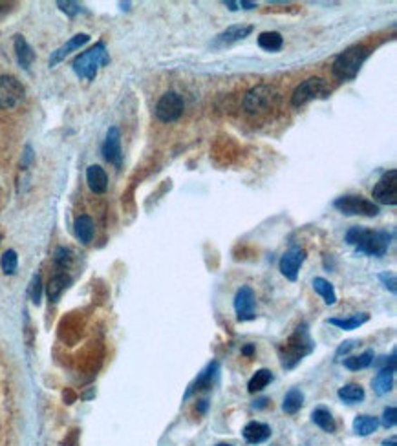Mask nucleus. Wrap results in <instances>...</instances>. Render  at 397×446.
Here are the masks:
<instances>
[{"label": "nucleus", "instance_id": "obj_14", "mask_svg": "<svg viewBox=\"0 0 397 446\" xmlns=\"http://www.w3.org/2000/svg\"><path fill=\"white\" fill-rule=\"evenodd\" d=\"M253 33V26H247V24H234V26H229L227 30L220 32L215 37V41L210 42V46L215 48H225V46H231L238 41H244L246 37H249Z\"/></svg>", "mask_w": 397, "mask_h": 446}, {"label": "nucleus", "instance_id": "obj_38", "mask_svg": "<svg viewBox=\"0 0 397 446\" xmlns=\"http://www.w3.org/2000/svg\"><path fill=\"white\" fill-rule=\"evenodd\" d=\"M355 346H357V342H355V340H346V342H343V344H341V346L337 348V353H335V355H337V357L346 355L348 351H352Z\"/></svg>", "mask_w": 397, "mask_h": 446}, {"label": "nucleus", "instance_id": "obj_37", "mask_svg": "<svg viewBox=\"0 0 397 446\" xmlns=\"http://www.w3.org/2000/svg\"><path fill=\"white\" fill-rule=\"evenodd\" d=\"M379 280L386 289H390V293H396L397 291V282H396V274L393 273H381L379 274Z\"/></svg>", "mask_w": 397, "mask_h": 446}, {"label": "nucleus", "instance_id": "obj_4", "mask_svg": "<svg viewBox=\"0 0 397 446\" xmlns=\"http://www.w3.org/2000/svg\"><path fill=\"white\" fill-rule=\"evenodd\" d=\"M108 63L110 57L108 51H106V46L103 42H97L96 46H92L90 50L75 57V60H73V72L77 73V77L94 81L97 75V70L101 66H106Z\"/></svg>", "mask_w": 397, "mask_h": 446}, {"label": "nucleus", "instance_id": "obj_35", "mask_svg": "<svg viewBox=\"0 0 397 446\" xmlns=\"http://www.w3.org/2000/svg\"><path fill=\"white\" fill-rule=\"evenodd\" d=\"M72 262V253L68 249H64V247H59V249L55 250V264L59 265L61 269H64L66 265H70Z\"/></svg>", "mask_w": 397, "mask_h": 446}, {"label": "nucleus", "instance_id": "obj_20", "mask_svg": "<svg viewBox=\"0 0 397 446\" xmlns=\"http://www.w3.org/2000/svg\"><path fill=\"white\" fill-rule=\"evenodd\" d=\"M73 231H75V236L81 243L88 246L92 240H94V222H92L90 216L82 215L75 219V225H73Z\"/></svg>", "mask_w": 397, "mask_h": 446}, {"label": "nucleus", "instance_id": "obj_29", "mask_svg": "<svg viewBox=\"0 0 397 446\" xmlns=\"http://www.w3.org/2000/svg\"><path fill=\"white\" fill-rule=\"evenodd\" d=\"M313 289H315L317 295L322 296V300L328 305H334L335 302H337V295H335L334 286H332L326 278H313Z\"/></svg>", "mask_w": 397, "mask_h": 446}, {"label": "nucleus", "instance_id": "obj_31", "mask_svg": "<svg viewBox=\"0 0 397 446\" xmlns=\"http://www.w3.org/2000/svg\"><path fill=\"white\" fill-rule=\"evenodd\" d=\"M372 386H374V392L377 395H386L393 386V374H390V371H379V374L375 375L374 381H372Z\"/></svg>", "mask_w": 397, "mask_h": 446}, {"label": "nucleus", "instance_id": "obj_24", "mask_svg": "<svg viewBox=\"0 0 397 446\" xmlns=\"http://www.w3.org/2000/svg\"><path fill=\"white\" fill-rule=\"evenodd\" d=\"M337 397L348 404H355V402L365 401V388L361 384H346V386L339 388Z\"/></svg>", "mask_w": 397, "mask_h": 446}, {"label": "nucleus", "instance_id": "obj_3", "mask_svg": "<svg viewBox=\"0 0 397 446\" xmlns=\"http://www.w3.org/2000/svg\"><path fill=\"white\" fill-rule=\"evenodd\" d=\"M368 57H370V50L366 46H350L335 57L334 64H332V73L339 81H352L357 77V73L363 68V64L366 63Z\"/></svg>", "mask_w": 397, "mask_h": 446}, {"label": "nucleus", "instance_id": "obj_33", "mask_svg": "<svg viewBox=\"0 0 397 446\" xmlns=\"http://www.w3.org/2000/svg\"><path fill=\"white\" fill-rule=\"evenodd\" d=\"M41 295H42V280H41V274L37 273L33 276L32 283H30V296H32L33 304H41Z\"/></svg>", "mask_w": 397, "mask_h": 446}, {"label": "nucleus", "instance_id": "obj_32", "mask_svg": "<svg viewBox=\"0 0 397 446\" xmlns=\"http://www.w3.org/2000/svg\"><path fill=\"white\" fill-rule=\"evenodd\" d=\"M0 267L4 274H15L18 267V256L13 249H8L0 258Z\"/></svg>", "mask_w": 397, "mask_h": 446}, {"label": "nucleus", "instance_id": "obj_12", "mask_svg": "<svg viewBox=\"0 0 397 446\" xmlns=\"http://www.w3.org/2000/svg\"><path fill=\"white\" fill-rule=\"evenodd\" d=\"M304 260H306V250L302 249V247H291V249L286 250L282 255V258H280V273L288 278V280L295 282L298 278V271H301Z\"/></svg>", "mask_w": 397, "mask_h": 446}, {"label": "nucleus", "instance_id": "obj_43", "mask_svg": "<svg viewBox=\"0 0 397 446\" xmlns=\"http://www.w3.org/2000/svg\"><path fill=\"white\" fill-rule=\"evenodd\" d=\"M383 446H396V438H392L389 441V439H386V441H383Z\"/></svg>", "mask_w": 397, "mask_h": 446}, {"label": "nucleus", "instance_id": "obj_44", "mask_svg": "<svg viewBox=\"0 0 397 446\" xmlns=\"http://www.w3.org/2000/svg\"><path fill=\"white\" fill-rule=\"evenodd\" d=\"M265 402H267V399H260V401H258V404H255V408L256 406H258V408H262V406H265Z\"/></svg>", "mask_w": 397, "mask_h": 446}, {"label": "nucleus", "instance_id": "obj_6", "mask_svg": "<svg viewBox=\"0 0 397 446\" xmlns=\"http://www.w3.org/2000/svg\"><path fill=\"white\" fill-rule=\"evenodd\" d=\"M334 207L343 212L344 216H366V218H374L381 212L379 205L374 201L366 200L357 194H348V196H341L334 201Z\"/></svg>", "mask_w": 397, "mask_h": 446}, {"label": "nucleus", "instance_id": "obj_8", "mask_svg": "<svg viewBox=\"0 0 397 446\" xmlns=\"http://www.w3.org/2000/svg\"><path fill=\"white\" fill-rule=\"evenodd\" d=\"M183 110H185V103L178 91H165L156 105L154 114L161 123H174L182 117Z\"/></svg>", "mask_w": 397, "mask_h": 446}, {"label": "nucleus", "instance_id": "obj_13", "mask_svg": "<svg viewBox=\"0 0 397 446\" xmlns=\"http://www.w3.org/2000/svg\"><path fill=\"white\" fill-rule=\"evenodd\" d=\"M103 155L110 165L114 167H121L123 163V151H121V134H119V128L110 127L108 132H106L105 143H103Z\"/></svg>", "mask_w": 397, "mask_h": 446}, {"label": "nucleus", "instance_id": "obj_16", "mask_svg": "<svg viewBox=\"0 0 397 446\" xmlns=\"http://www.w3.org/2000/svg\"><path fill=\"white\" fill-rule=\"evenodd\" d=\"M242 435L249 445H260L271 438V428L260 421H251L244 426Z\"/></svg>", "mask_w": 397, "mask_h": 446}, {"label": "nucleus", "instance_id": "obj_1", "mask_svg": "<svg viewBox=\"0 0 397 446\" xmlns=\"http://www.w3.org/2000/svg\"><path fill=\"white\" fill-rule=\"evenodd\" d=\"M392 234L386 231H370L365 227H352L346 232V243L355 247L357 253L368 256H384L390 247Z\"/></svg>", "mask_w": 397, "mask_h": 446}, {"label": "nucleus", "instance_id": "obj_21", "mask_svg": "<svg viewBox=\"0 0 397 446\" xmlns=\"http://www.w3.org/2000/svg\"><path fill=\"white\" fill-rule=\"evenodd\" d=\"M379 428V419L377 417H372V415H357L353 419V432L361 438H366L374 433L375 430Z\"/></svg>", "mask_w": 397, "mask_h": 446}, {"label": "nucleus", "instance_id": "obj_10", "mask_svg": "<svg viewBox=\"0 0 397 446\" xmlns=\"http://www.w3.org/2000/svg\"><path fill=\"white\" fill-rule=\"evenodd\" d=\"M24 99V87L11 75H0V110L17 106Z\"/></svg>", "mask_w": 397, "mask_h": 446}, {"label": "nucleus", "instance_id": "obj_7", "mask_svg": "<svg viewBox=\"0 0 397 446\" xmlns=\"http://www.w3.org/2000/svg\"><path fill=\"white\" fill-rule=\"evenodd\" d=\"M277 101H279V91L271 84H258L246 94L244 108L249 114H260L264 110H270L271 106L277 105Z\"/></svg>", "mask_w": 397, "mask_h": 446}, {"label": "nucleus", "instance_id": "obj_18", "mask_svg": "<svg viewBox=\"0 0 397 446\" xmlns=\"http://www.w3.org/2000/svg\"><path fill=\"white\" fill-rule=\"evenodd\" d=\"M216 371H218V362H210V364L207 366V368L203 369L200 375H198L196 381H194V383L189 386L185 397L192 395L194 392H201V390H207V388H210V384H213V381H215V377H216Z\"/></svg>", "mask_w": 397, "mask_h": 446}, {"label": "nucleus", "instance_id": "obj_25", "mask_svg": "<svg viewBox=\"0 0 397 446\" xmlns=\"http://www.w3.org/2000/svg\"><path fill=\"white\" fill-rule=\"evenodd\" d=\"M375 355H374V351L372 350H366L365 353H361V355H353V357H348V359H344V368L350 369V371H359V369H366V368H370L372 362H374Z\"/></svg>", "mask_w": 397, "mask_h": 446}, {"label": "nucleus", "instance_id": "obj_11", "mask_svg": "<svg viewBox=\"0 0 397 446\" xmlns=\"http://www.w3.org/2000/svg\"><path fill=\"white\" fill-rule=\"evenodd\" d=\"M234 311L240 322H249L256 319L255 291L249 286H242L234 296Z\"/></svg>", "mask_w": 397, "mask_h": 446}, {"label": "nucleus", "instance_id": "obj_45", "mask_svg": "<svg viewBox=\"0 0 397 446\" xmlns=\"http://www.w3.org/2000/svg\"><path fill=\"white\" fill-rule=\"evenodd\" d=\"M216 446H233V445H229V442H220V445H216Z\"/></svg>", "mask_w": 397, "mask_h": 446}, {"label": "nucleus", "instance_id": "obj_5", "mask_svg": "<svg viewBox=\"0 0 397 446\" xmlns=\"http://www.w3.org/2000/svg\"><path fill=\"white\" fill-rule=\"evenodd\" d=\"M332 90H329L328 82L320 77H310L302 81L291 94V105L295 108L304 106L306 103L313 99H328Z\"/></svg>", "mask_w": 397, "mask_h": 446}, {"label": "nucleus", "instance_id": "obj_40", "mask_svg": "<svg viewBox=\"0 0 397 446\" xmlns=\"http://www.w3.org/2000/svg\"><path fill=\"white\" fill-rule=\"evenodd\" d=\"M253 353H255V346H253V344H247V346L242 348V355L251 357Z\"/></svg>", "mask_w": 397, "mask_h": 446}, {"label": "nucleus", "instance_id": "obj_2", "mask_svg": "<svg viewBox=\"0 0 397 446\" xmlns=\"http://www.w3.org/2000/svg\"><path fill=\"white\" fill-rule=\"evenodd\" d=\"M315 350V342L310 337V331H308L306 324L298 326L293 335H289V338L284 342L282 346L279 348L280 355V364L282 368L291 369L301 362L306 355H310L311 351Z\"/></svg>", "mask_w": 397, "mask_h": 446}, {"label": "nucleus", "instance_id": "obj_26", "mask_svg": "<svg viewBox=\"0 0 397 446\" xmlns=\"http://www.w3.org/2000/svg\"><path fill=\"white\" fill-rule=\"evenodd\" d=\"M311 421H313L320 430H324V432L328 433H334L335 430H337L334 415H332V412L329 410H326V408H317V410H313V414H311Z\"/></svg>", "mask_w": 397, "mask_h": 446}, {"label": "nucleus", "instance_id": "obj_39", "mask_svg": "<svg viewBox=\"0 0 397 446\" xmlns=\"http://www.w3.org/2000/svg\"><path fill=\"white\" fill-rule=\"evenodd\" d=\"M238 8L255 9L256 8V2H249V0H240V2H238Z\"/></svg>", "mask_w": 397, "mask_h": 446}, {"label": "nucleus", "instance_id": "obj_30", "mask_svg": "<svg viewBox=\"0 0 397 446\" xmlns=\"http://www.w3.org/2000/svg\"><path fill=\"white\" fill-rule=\"evenodd\" d=\"M271 381H273V374H271L270 369H258V371L249 378L247 390H249V393L262 392V390L271 383Z\"/></svg>", "mask_w": 397, "mask_h": 446}, {"label": "nucleus", "instance_id": "obj_28", "mask_svg": "<svg viewBox=\"0 0 397 446\" xmlns=\"http://www.w3.org/2000/svg\"><path fill=\"white\" fill-rule=\"evenodd\" d=\"M302 406H304V393H302L298 388L289 390V392L286 393V397H284L282 410L289 415H295L301 410Z\"/></svg>", "mask_w": 397, "mask_h": 446}, {"label": "nucleus", "instance_id": "obj_42", "mask_svg": "<svg viewBox=\"0 0 397 446\" xmlns=\"http://www.w3.org/2000/svg\"><path fill=\"white\" fill-rule=\"evenodd\" d=\"M224 6H227L231 11H237L238 9V2H233V0H224Z\"/></svg>", "mask_w": 397, "mask_h": 446}, {"label": "nucleus", "instance_id": "obj_36", "mask_svg": "<svg viewBox=\"0 0 397 446\" xmlns=\"http://www.w3.org/2000/svg\"><path fill=\"white\" fill-rule=\"evenodd\" d=\"M57 6H59L61 11H64L70 17H73V15H77L81 11V6L77 2H64V0H61V2H57Z\"/></svg>", "mask_w": 397, "mask_h": 446}, {"label": "nucleus", "instance_id": "obj_17", "mask_svg": "<svg viewBox=\"0 0 397 446\" xmlns=\"http://www.w3.org/2000/svg\"><path fill=\"white\" fill-rule=\"evenodd\" d=\"M87 183L92 192L96 194H105L106 189H108V176L99 165H92L87 169Z\"/></svg>", "mask_w": 397, "mask_h": 446}, {"label": "nucleus", "instance_id": "obj_9", "mask_svg": "<svg viewBox=\"0 0 397 446\" xmlns=\"http://www.w3.org/2000/svg\"><path fill=\"white\" fill-rule=\"evenodd\" d=\"M372 196L381 205H397V170H389L375 183Z\"/></svg>", "mask_w": 397, "mask_h": 446}, {"label": "nucleus", "instance_id": "obj_19", "mask_svg": "<svg viewBox=\"0 0 397 446\" xmlns=\"http://www.w3.org/2000/svg\"><path fill=\"white\" fill-rule=\"evenodd\" d=\"M13 46H15V57H17L18 64H20L24 70H27L30 66H32L33 60H35V53H33L32 46L27 44V41L23 35L15 37Z\"/></svg>", "mask_w": 397, "mask_h": 446}, {"label": "nucleus", "instance_id": "obj_41", "mask_svg": "<svg viewBox=\"0 0 397 446\" xmlns=\"http://www.w3.org/2000/svg\"><path fill=\"white\" fill-rule=\"evenodd\" d=\"M33 160V152H32V148H30V146H26V154H24V167H26L27 163H30V161Z\"/></svg>", "mask_w": 397, "mask_h": 446}, {"label": "nucleus", "instance_id": "obj_27", "mask_svg": "<svg viewBox=\"0 0 397 446\" xmlns=\"http://www.w3.org/2000/svg\"><path fill=\"white\" fill-rule=\"evenodd\" d=\"M258 46L265 51H280L284 46V37L279 32H264L258 35Z\"/></svg>", "mask_w": 397, "mask_h": 446}, {"label": "nucleus", "instance_id": "obj_34", "mask_svg": "<svg viewBox=\"0 0 397 446\" xmlns=\"http://www.w3.org/2000/svg\"><path fill=\"white\" fill-rule=\"evenodd\" d=\"M397 423V410L396 406H389V408H384L383 412V417H381V423L384 428H393Z\"/></svg>", "mask_w": 397, "mask_h": 446}, {"label": "nucleus", "instance_id": "obj_15", "mask_svg": "<svg viewBox=\"0 0 397 446\" xmlns=\"http://www.w3.org/2000/svg\"><path fill=\"white\" fill-rule=\"evenodd\" d=\"M88 41H90V35H87V33H79V35H73L68 42H64V44L61 46L59 50H55L53 53H51L50 66H55V64H59L61 60L66 59V57H68V55L72 53V51H75V50H79V48H82V46L87 44Z\"/></svg>", "mask_w": 397, "mask_h": 446}, {"label": "nucleus", "instance_id": "obj_22", "mask_svg": "<svg viewBox=\"0 0 397 446\" xmlns=\"http://www.w3.org/2000/svg\"><path fill=\"white\" fill-rule=\"evenodd\" d=\"M370 320V314L359 313L353 314V317H348V319H328V324L335 326L339 329H344V331H353V329L361 328L363 324H366Z\"/></svg>", "mask_w": 397, "mask_h": 446}, {"label": "nucleus", "instance_id": "obj_23", "mask_svg": "<svg viewBox=\"0 0 397 446\" xmlns=\"http://www.w3.org/2000/svg\"><path fill=\"white\" fill-rule=\"evenodd\" d=\"M70 276H66L64 273H59V274H55L53 278H51L50 282H48V287H46V291H48V298H50V302H57L61 298V295L64 293V289L70 286Z\"/></svg>", "mask_w": 397, "mask_h": 446}]
</instances>
